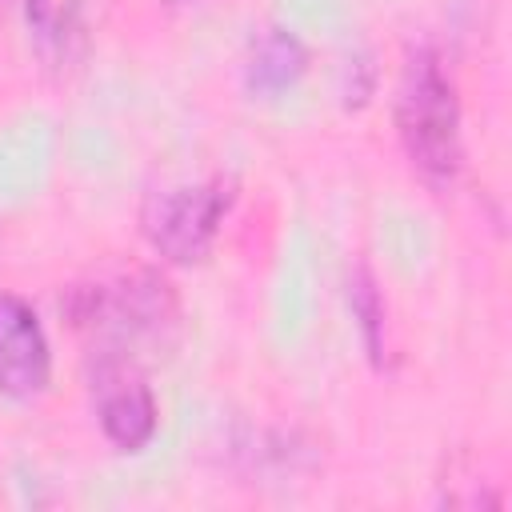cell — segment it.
I'll return each instance as SVG.
<instances>
[{
	"label": "cell",
	"instance_id": "1",
	"mask_svg": "<svg viewBox=\"0 0 512 512\" xmlns=\"http://www.w3.org/2000/svg\"><path fill=\"white\" fill-rule=\"evenodd\" d=\"M392 120L412 172L432 188H452L464 168V120L456 80L448 76L440 52L416 48L408 56L396 84Z\"/></svg>",
	"mask_w": 512,
	"mask_h": 512
},
{
	"label": "cell",
	"instance_id": "3",
	"mask_svg": "<svg viewBox=\"0 0 512 512\" xmlns=\"http://www.w3.org/2000/svg\"><path fill=\"white\" fill-rule=\"evenodd\" d=\"M232 204H236V184L224 176L160 188L148 192L140 208V232L160 260L188 268L212 252Z\"/></svg>",
	"mask_w": 512,
	"mask_h": 512
},
{
	"label": "cell",
	"instance_id": "4",
	"mask_svg": "<svg viewBox=\"0 0 512 512\" xmlns=\"http://www.w3.org/2000/svg\"><path fill=\"white\" fill-rule=\"evenodd\" d=\"M92 408H96L104 440L120 452H140L156 436L160 404H156L136 356L96 352V360H92Z\"/></svg>",
	"mask_w": 512,
	"mask_h": 512
},
{
	"label": "cell",
	"instance_id": "2",
	"mask_svg": "<svg viewBox=\"0 0 512 512\" xmlns=\"http://www.w3.org/2000/svg\"><path fill=\"white\" fill-rule=\"evenodd\" d=\"M72 324L96 336V352L136 356L140 348H160L172 340L180 320V300L164 272L128 268L96 284H76L68 296Z\"/></svg>",
	"mask_w": 512,
	"mask_h": 512
},
{
	"label": "cell",
	"instance_id": "7",
	"mask_svg": "<svg viewBox=\"0 0 512 512\" xmlns=\"http://www.w3.org/2000/svg\"><path fill=\"white\" fill-rule=\"evenodd\" d=\"M348 304L360 320V336L368 344V356L380 360V352H384V300H380L376 280L368 276V268H356L348 276Z\"/></svg>",
	"mask_w": 512,
	"mask_h": 512
},
{
	"label": "cell",
	"instance_id": "8",
	"mask_svg": "<svg viewBox=\"0 0 512 512\" xmlns=\"http://www.w3.org/2000/svg\"><path fill=\"white\" fill-rule=\"evenodd\" d=\"M172 4H180V0H172Z\"/></svg>",
	"mask_w": 512,
	"mask_h": 512
},
{
	"label": "cell",
	"instance_id": "5",
	"mask_svg": "<svg viewBox=\"0 0 512 512\" xmlns=\"http://www.w3.org/2000/svg\"><path fill=\"white\" fill-rule=\"evenodd\" d=\"M52 384V344L20 292H0V396L32 400Z\"/></svg>",
	"mask_w": 512,
	"mask_h": 512
},
{
	"label": "cell",
	"instance_id": "6",
	"mask_svg": "<svg viewBox=\"0 0 512 512\" xmlns=\"http://www.w3.org/2000/svg\"><path fill=\"white\" fill-rule=\"evenodd\" d=\"M308 72V48L296 32L288 28H264L260 36H252L248 44V60H244V84L260 96H280L292 84H300V76Z\"/></svg>",
	"mask_w": 512,
	"mask_h": 512
}]
</instances>
